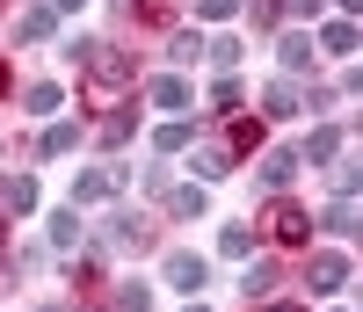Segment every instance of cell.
Wrapping results in <instances>:
<instances>
[{
    "instance_id": "7c38bea8",
    "label": "cell",
    "mask_w": 363,
    "mask_h": 312,
    "mask_svg": "<svg viewBox=\"0 0 363 312\" xmlns=\"http://www.w3.org/2000/svg\"><path fill=\"white\" fill-rule=\"evenodd\" d=\"M189 167H196L203 182H225V174H233V152H225V145H196V160H189Z\"/></svg>"
},
{
    "instance_id": "8fae6325",
    "label": "cell",
    "mask_w": 363,
    "mask_h": 312,
    "mask_svg": "<svg viewBox=\"0 0 363 312\" xmlns=\"http://www.w3.org/2000/svg\"><path fill=\"white\" fill-rule=\"evenodd\" d=\"M80 247V211H51V255H73Z\"/></svg>"
},
{
    "instance_id": "30bf717a",
    "label": "cell",
    "mask_w": 363,
    "mask_h": 312,
    "mask_svg": "<svg viewBox=\"0 0 363 312\" xmlns=\"http://www.w3.org/2000/svg\"><path fill=\"white\" fill-rule=\"evenodd\" d=\"M145 95H153L160 109H174V116H182V109H189V80H182V73H160L153 87H145Z\"/></svg>"
},
{
    "instance_id": "d6986e66",
    "label": "cell",
    "mask_w": 363,
    "mask_h": 312,
    "mask_svg": "<svg viewBox=\"0 0 363 312\" xmlns=\"http://www.w3.org/2000/svg\"><path fill=\"white\" fill-rule=\"evenodd\" d=\"M51 22H58L51 8H29V15L15 22V37H22V44H37V37H51Z\"/></svg>"
},
{
    "instance_id": "d4e9b609",
    "label": "cell",
    "mask_w": 363,
    "mask_h": 312,
    "mask_svg": "<svg viewBox=\"0 0 363 312\" xmlns=\"http://www.w3.org/2000/svg\"><path fill=\"white\" fill-rule=\"evenodd\" d=\"M73 145H80L73 123H51V131H44V152H73Z\"/></svg>"
},
{
    "instance_id": "d6a6232c",
    "label": "cell",
    "mask_w": 363,
    "mask_h": 312,
    "mask_svg": "<svg viewBox=\"0 0 363 312\" xmlns=\"http://www.w3.org/2000/svg\"><path fill=\"white\" fill-rule=\"evenodd\" d=\"M37 312H58V305H37Z\"/></svg>"
},
{
    "instance_id": "f1b7e54d",
    "label": "cell",
    "mask_w": 363,
    "mask_h": 312,
    "mask_svg": "<svg viewBox=\"0 0 363 312\" xmlns=\"http://www.w3.org/2000/svg\"><path fill=\"white\" fill-rule=\"evenodd\" d=\"M44 8H51V15H73V8H87V0H44Z\"/></svg>"
},
{
    "instance_id": "cb8c5ba5",
    "label": "cell",
    "mask_w": 363,
    "mask_h": 312,
    "mask_svg": "<svg viewBox=\"0 0 363 312\" xmlns=\"http://www.w3.org/2000/svg\"><path fill=\"white\" fill-rule=\"evenodd\" d=\"M356 189H363V160H342L335 167V196H356Z\"/></svg>"
},
{
    "instance_id": "ffe728a7",
    "label": "cell",
    "mask_w": 363,
    "mask_h": 312,
    "mask_svg": "<svg viewBox=\"0 0 363 312\" xmlns=\"http://www.w3.org/2000/svg\"><path fill=\"white\" fill-rule=\"evenodd\" d=\"M320 225H327V233H356V196H335V204H327V218H320Z\"/></svg>"
},
{
    "instance_id": "484cf974",
    "label": "cell",
    "mask_w": 363,
    "mask_h": 312,
    "mask_svg": "<svg viewBox=\"0 0 363 312\" xmlns=\"http://www.w3.org/2000/svg\"><path fill=\"white\" fill-rule=\"evenodd\" d=\"M247 15H255L262 29H277V22H284V0H247Z\"/></svg>"
},
{
    "instance_id": "1f68e13d",
    "label": "cell",
    "mask_w": 363,
    "mask_h": 312,
    "mask_svg": "<svg viewBox=\"0 0 363 312\" xmlns=\"http://www.w3.org/2000/svg\"><path fill=\"white\" fill-rule=\"evenodd\" d=\"M182 312H203V305H182Z\"/></svg>"
},
{
    "instance_id": "9c48e42d",
    "label": "cell",
    "mask_w": 363,
    "mask_h": 312,
    "mask_svg": "<svg viewBox=\"0 0 363 312\" xmlns=\"http://www.w3.org/2000/svg\"><path fill=\"white\" fill-rule=\"evenodd\" d=\"M298 167H306V160H298V145H277V152H262V182H269V189H284V182H291Z\"/></svg>"
},
{
    "instance_id": "ba28073f",
    "label": "cell",
    "mask_w": 363,
    "mask_h": 312,
    "mask_svg": "<svg viewBox=\"0 0 363 312\" xmlns=\"http://www.w3.org/2000/svg\"><path fill=\"white\" fill-rule=\"evenodd\" d=\"M298 160H313V167H335V160H342V131H335V123H320V131L306 138V152H298Z\"/></svg>"
},
{
    "instance_id": "9a60e30c",
    "label": "cell",
    "mask_w": 363,
    "mask_h": 312,
    "mask_svg": "<svg viewBox=\"0 0 363 312\" xmlns=\"http://www.w3.org/2000/svg\"><path fill=\"white\" fill-rule=\"evenodd\" d=\"M0 204H8L15 218H22V211H37V182H29V174H15V182H0Z\"/></svg>"
},
{
    "instance_id": "e0dca14e",
    "label": "cell",
    "mask_w": 363,
    "mask_h": 312,
    "mask_svg": "<svg viewBox=\"0 0 363 312\" xmlns=\"http://www.w3.org/2000/svg\"><path fill=\"white\" fill-rule=\"evenodd\" d=\"M189 138H196V123H189V116H174V123H160V131H153V145H160V152H182Z\"/></svg>"
},
{
    "instance_id": "4316f807",
    "label": "cell",
    "mask_w": 363,
    "mask_h": 312,
    "mask_svg": "<svg viewBox=\"0 0 363 312\" xmlns=\"http://www.w3.org/2000/svg\"><path fill=\"white\" fill-rule=\"evenodd\" d=\"M211 109H240V80H233V73H225L218 87H211Z\"/></svg>"
},
{
    "instance_id": "7a4b0ae2",
    "label": "cell",
    "mask_w": 363,
    "mask_h": 312,
    "mask_svg": "<svg viewBox=\"0 0 363 312\" xmlns=\"http://www.w3.org/2000/svg\"><path fill=\"white\" fill-rule=\"evenodd\" d=\"M255 233H262V240H277V247H306V233H313V218L298 211V204H269Z\"/></svg>"
},
{
    "instance_id": "83f0119b",
    "label": "cell",
    "mask_w": 363,
    "mask_h": 312,
    "mask_svg": "<svg viewBox=\"0 0 363 312\" xmlns=\"http://www.w3.org/2000/svg\"><path fill=\"white\" fill-rule=\"evenodd\" d=\"M196 15L203 22H225V15H240V0H196Z\"/></svg>"
},
{
    "instance_id": "4dcf8cb0",
    "label": "cell",
    "mask_w": 363,
    "mask_h": 312,
    "mask_svg": "<svg viewBox=\"0 0 363 312\" xmlns=\"http://www.w3.org/2000/svg\"><path fill=\"white\" fill-rule=\"evenodd\" d=\"M262 312H306V305H262Z\"/></svg>"
},
{
    "instance_id": "3957f363",
    "label": "cell",
    "mask_w": 363,
    "mask_h": 312,
    "mask_svg": "<svg viewBox=\"0 0 363 312\" xmlns=\"http://www.w3.org/2000/svg\"><path fill=\"white\" fill-rule=\"evenodd\" d=\"M116 189H124V174H116V167H87V174H73V204H109Z\"/></svg>"
},
{
    "instance_id": "8992f818",
    "label": "cell",
    "mask_w": 363,
    "mask_h": 312,
    "mask_svg": "<svg viewBox=\"0 0 363 312\" xmlns=\"http://www.w3.org/2000/svg\"><path fill=\"white\" fill-rule=\"evenodd\" d=\"M102 240H109V247H131V255H138V247L153 240V233H145V218H138V211H116L109 225H102Z\"/></svg>"
},
{
    "instance_id": "277c9868",
    "label": "cell",
    "mask_w": 363,
    "mask_h": 312,
    "mask_svg": "<svg viewBox=\"0 0 363 312\" xmlns=\"http://www.w3.org/2000/svg\"><path fill=\"white\" fill-rule=\"evenodd\" d=\"M306 284H313V291H342V284H349V255H335V247L313 255V262H306Z\"/></svg>"
},
{
    "instance_id": "7402d4cb",
    "label": "cell",
    "mask_w": 363,
    "mask_h": 312,
    "mask_svg": "<svg viewBox=\"0 0 363 312\" xmlns=\"http://www.w3.org/2000/svg\"><path fill=\"white\" fill-rule=\"evenodd\" d=\"M22 102H29V109H37V116H51V109H58V102H66V95H58V87H51V80H37V87H29V95H22Z\"/></svg>"
},
{
    "instance_id": "603a6c76",
    "label": "cell",
    "mask_w": 363,
    "mask_h": 312,
    "mask_svg": "<svg viewBox=\"0 0 363 312\" xmlns=\"http://www.w3.org/2000/svg\"><path fill=\"white\" fill-rule=\"evenodd\" d=\"M203 58H211V66H218V73H233V66H240V37H218V44H211Z\"/></svg>"
},
{
    "instance_id": "2e32d148",
    "label": "cell",
    "mask_w": 363,
    "mask_h": 312,
    "mask_svg": "<svg viewBox=\"0 0 363 312\" xmlns=\"http://www.w3.org/2000/svg\"><path fill=\"white\" fill-rule=\"evenodd\" d=\"M262 109H269V116H298V87H291V80H269Z\"/></svg>"
},
{
    "instance_id": "52a82bcc",
    "label": "cell",
    "mask_w": 363,
    "mask_h": 312,
    "mask_svg": "<svg viewBox=\"0 0 363 312\" xmlns=\"http://www.w3.org/2000/svg\"><path fill=\"white\" fill-rule=\"evenodd\" d=\"M363 44V29H356V15H342V22H327L320 37H313V51H335V58H349Z\"/></svg>"
},
{
    "instance_id": "ac0fdd59",
    "label": "cell",
    "mask_w": 363,
    "mask_h": 312,
    "mask_svg": "<svg viewBox=\"0 0 363 312\" xmlns=\"http://www.w3.org/2000/svg\"><path fill=\"white\" fill-rule=\"evenodd\" d=\"M167 211H174V218H203V182H189V189H167Z\"/></svg>"
},
{
    "instance_id": "5b68a950",
    "label": "cell",
    "mask_w": 363,
    "mask_h": 312,
    "mask_svg": "<svg viewBox=\"0 0 363 312\" xmlns=\"http://www.w3.org/2000/svg\"><path fill=\"white\" fill-rule=\"evenodd\" d=\"M277 58H284V73H313V37H306V29H284V37H277Z\"/></svg>"
},
{
    "instance_id": "6da1fadb",
    "label": "cell",
    "mask_w": 363,
    "mask_h": 312,
    "mask_svg": "<svg viewBox=\"0 0 363 312\" xmlns=\"http://www.w3.org/2000/svg\"><path fill=\"white\" fill-rule=\"evenodd\" d=\"M87 109H116L124 102V87H131V58L124 51H109V44H87Z\"/></svg>"
},
{
    "instance_id": "5bb4252c",
    "label": "cell",
    "mask_w": 363,
    "mask_h": 312,
    "mask_svg": "<svg viewBox=\"0 0 363 312\" xmlns=\"http://www.w3.org/2000/svg\"><path fill=\"white\" fill-rule=\"evenodd\" d=\"M167 284L174 291H203V262L196 255H167Z\"/></svg>"
},
{
    "instance_id": "4fadbf2b",
    "label": "cell",
    "mask_w": 363,
    "mask_h": 312,
    "mask_svg": "<svg viewBox=\"0 0 363 312\" xmlns=\"http://www.w3.org/2000/svg\"><path fill=\"white\" fill-rule=\"evenodd\" d=\"M255 240H262L255 225H225V233H218V255H225V262H247V255H255Z\"/></svg>"
},
{
    "instance_id": "44dd1931",
    "label": "cell",
    "mask_w": 363,
    "mask_h": 312,
    "mask_svg": "<svg viewBox=\"0 0 363 312\" xmlns=\"http://www.w3.org/2000/svg\"><path fill=\"white\" fill-rule=\"evenodd\" d=\"M116 305H124V312H145V305H153V284H138V276H131V284H116Z\"/></svg>"
},
{
    "instance_id": "f546056e",
    "label": "cell",
    "mask_w": 363,
    "mask_h": 312,
    "mask_svg": "<svg viewBox=\"0 0 363 312\" xmlns=\"http://www.w3.org/2000/svg\"><path fill=\"white\" fill-rule=\"evenodd\" d=\"M291 8H298V15H320V8H327V0H291Z\"/></svg>"
}]
</instances>
